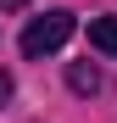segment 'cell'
Here are the masks:
<instances>
[{
	"label": "cell",
	"instance_id": "1",
	"mask_svg": "<svg viewBox=\"0 0 117 123\" xmlns=\"http://www.w3.org/2000/svg\"><path fill=\"white\" fill-rule=\"evenodd\" d=\"M72 11H45V17H33V23L22 28V56H50V50H61L67 39H72Z\"/></svg>",
	"mask_w": 117,
	"mask_h": 123
},
{
	"label": "cell",
	"instance_id": "2",
	"mask_svg": "<svg viewBox=\"0 0 117 123\" xmlns=\"http://www.w3.org/2000/svg\"><path fill=\"white\" fill-rule=\"evenodd\" d=\"M89 45L106 50V56H117V17H95L89 23Z\"/></svg>",
	"mask_w": 117,
	"mask_h": 123
},
{
	"label": "cell",
	"instance_id": "4",
	"mask_svg": "<svg viewBox=\"0 0 117 123\" xmlns=\"http://www.w3.org/2000/svg\"><path fill=\"white\" fill-rule=\"evenodd\" d=\"M0 101H11V73H0Z\"/></svg>",
	"mask_w": 117,
	"mask_h": 123
},
{
	"label": "cell",
	"instance_id": "3",
	"mask_svg": "<svg viewBox=\"0 0 117 123\" xmlns=\"http://www.w3.org/2000/svg\"><path fill=\"white\" fill-rule=\"evenodd\" d=\"M67 84H72L78 95H95V90H100V73L84 67V62H72V67H67Z\"/></svg>",
	"mask_w": 117,
	"mask_h": 123
}]
</instances>
